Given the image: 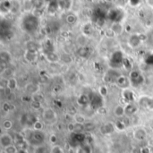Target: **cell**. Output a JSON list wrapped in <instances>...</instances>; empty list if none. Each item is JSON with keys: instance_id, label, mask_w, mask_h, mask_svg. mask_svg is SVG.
Listing matches in <instances>:
<instances>
[{"instance_id": "7a4b0ae2", "label": "cell", "mask_w": 153, "mask_h": 153, "mask_svg": "<svg viewBox=\"0 0 153 153\" xmlns=\"http://www.w3.org/2000/svg\"><path fill=\"white\" fill-rule=\"evenodd\" d=\"M129 80H130V83L134 87L142 85L144 82L143 76L136 70L131 71V73L129 74Z\"/></svg>"}, {"instance_id": "8992f818", "label": "cell", "mask_w": 153, "mask_h": 153, "mask_svg": "<svg viewBox=\"0 0 153 153\" xmlns=\"http://www.w3.org/2000/svg\"><path fill=\"white\" fill-rule=\"evenodd\" d=\"M13 139L12 138V136L8 134H2L1 137H0V143H1V146L5 149L11 145H13Z\"/></svg>"}, {"instance_id": "ba28073f", "label": "cell", "mask_w": 153, "mask_h": 153, "mask_svg": "<svg viewBox=\"0 0 153 153\" xmlns=\"http://www.w3.org/2000/svg\"><path fill=\"white\" fill-rule=\"evenodd\" d=\"M117 83L118 86H120L121 88H124L126 90L130 84V80H129V78L126 77L124 75H120L117 79Z\"/></svg>"}, {"instance_id": "f907efd6", "label": "cell", "mask_w": 153, "mask_h": 153, "mask_svg": "<svg viewBox=\"0 0 153 153\" xmlns=\"http://www.w3.org/2000/svg\"><path fill=\"white\" fill-rule=\"evenodd\" d=\"M149 144L152 146V147H153V139H152V140H150V142H149Z\"/></svg>"}, {"instance_id": "7bdbcfd3", "label": "cell", "mask_w": 153, "mask_h": 153, "mask_svg": "<svg viewBox=\"0 0 153 153\" xmlns=\"http://www.w3.org/2000/svg\"><path fill=\"white\" fill-rule=\"evenodd\" d=\"M3 110L5 111V112H8L10 110V105L8 103H4L3 105Z\"/></svg>"}, {"instance_id": "6da1fadb", "label": "cell", "mask_w": 153, "mask_h": 153, "mask_svg": "<svg viewBox=\"0 0 153 153\" xmlns=\"http://www.w3.org/2000/svg\"><path fill=\"white\" fill-rule=\"evenodd\" d=\"M39 26V20L34 14L26 15L22 22V28L24 31L33 33L37 30Z\"/></svg>"}, {"instance_id": "7402d4cb", "label": "cell", "mask_w": 153, "mask_h": 153, "mask_svg": "<svg viewBox=\"0 0 153 153\" xmlns=\"http://www.w3.org/2000/svg\"><path fill=\"white\" fill-rule=\"evenodd\" d=\"M26 60L32 63L37 59V52H30V51H27L26 55H25Z\"/></svg>"}, {"instance_id": "5b68a950", "label": "cell", "mask_w": 153, "mask_h": 153, "mask_svg": "<svg viewBox=\"0 0 153 153\" xmlns=\"http://www.w3.org/2000/svg\"><path fill=\"white\" fill-rule=\"evenodd\" d=\"M108 16L111 21H114L115 22H120V21L123 18V13L118 9H114L108 13Z\"/></svg>"}, {"instance_id": "484cf974", "label": "cell", "mask_w": 153, "mask_h": 153, "mask_svg": "<svg viewBox=\"0 0 153 153\" xmlns=\"http://www.w3.org/2000/svg\"><path fill=\"white\" fill-rule=\"evenodd\" d=\"M8 88H10L11 90H14L16 87H17V81L16 79L14 78H11L8 80V85H7Z\"/></svg>"}, {"instance_id": "816d5d0a", "label": "cell", "mask_w": 153, "mask_h": 153, "mask_svg": "<svg viewBox=\"0 0 153 153\" xmlns=\"http://www.w3.org/2000/svg\"><path fill=\"white\" fill-rule=\"evenodd\" d=\"M148 4H151L150 5H152V4H153V1H148ZM152 6H153V5H152Z\"/></svg>"}, {"instance_id": "83f0119b", "label": "cell", "mask_w": 153, "mask_h": 153, "mask_svg": "<svg viewBox=\"0 0 153 153\" xmlns=\"http://www.w3.org/2000/svg\"><path fill=\"white\" fill-rule=\"evenodd\" d=\"M17 152H18V149L14 145H11V146L4 149V152L5 153H17Z\"/></svg>"}, {"instance_id": "7dc6e473", "label": "cell", "mask_w": 153, "mask_h": 153, "mask_svg": "<svg viewBox=\"0 0 153 153\" xmlns=\"http://www.w3.org/2000/svg\"><path fill=\"white\" fill-rule=\"evenodd\" d=\"M147 63L151 64V65H153V55H151L148 58H147Z\"/></svg>"}, {"instance_id": "e0dca14e", "label": "cell", "mask_w": 153, "mask_h": 153, "mask_svg": "<svg viewBox=\"0 0 153 153\" xmlns=\"http://www.w3.org/2000/svg\"><path fill=\"white\" fill-rule=\"evenodd\" d=\"M77 153H92V148L90 144H85L78 147Z\"/></svg>"}, {"instance_id": "4316f807", "label": "cell", "mask_w": 153, "mask_h": 153, "mask_svg": "<svg viewBox=\"0 0 153 153\" xmlns=\"http://www.w3.org/2000/svg\"><path fill=\"white\" fill-rule=\"evenodd\" d=\"M47 58H48V60L50 61V62H56V61L58 60L57 55H56V54L53 53V52L48 53V54H47Z\"/></svg>"}, {"instance_id": "c3c4849f", "label": "cell", "mask_w": 153, "mask_h": 153, "mask_svg": "<svg viewBox=\"0 0 153 153\" xmlns=\"http://www.w3.org/2000/svg\"><path fill=\"white\" fill-rule=\"evenodd\" d=\"M74 127H75V125H74V124H70V125L68 126L69 131H74Z\"/></svg>"}, {"instance_id": "7c38bea8", "label": "cell", "mask_w": 153, "mask_h": 153, "mask_svg": "<svg viewBox=\"0 0 153 153\" xmlns=\"http://www.w3.org/2000/svg\"><path fill=\"white\" fill-rule=\"evenodd\" d=\"M141 39L139 35H132L128 40V44L132 47V48H136L140 45L141 43Z\"/></svg>"}, {"instance_id": "d6a6232c", "label": "cell", "mask_w": 153, "mask_h": 153, "mask_svg": "<svg viewBox=\"0 0 153 153\" xmlns=\"http://www.w3.org/2000/svg\"><path fill=\"white\" fill-rule=\"evenodd\" d=\"M75 120H76L77 124H80V125H83V124L85 123V118H84V117H82V116H81V115L76 116Z\"/></svg>"}, {"instance_id": "d4e9b609", "label": "cell", "mask_w": 153, "mask_h": 153, "mask_svg": "<svg viewBox=\"0 0 153 153\" xmlns=\"http://www.w3.org/2000/svg\"><path fill=\"white\" fill-rule=\"evenodd\" d=\"M27 48H28V51H30V52H37L39 46H38L35 42L30 41V42H29V43L27 44Z\"/></svg>"}, {"instance_id": "1f68e13d", "label": "cell", "mask_w": 153, "mask_h": 153, "mask_svg": "<svg viewBox=\"0 0 153 153\" xmlns=\"http://www.w3.org/2000/svg\"><path fill=\"white\" fill-rule=\"evenodd\" d=\"M116 128H117L118 130H125L126 129V125L124 124V122H122L121 120L117 121L115 125Z\"/></svg>"}, {"instance_id": "9c48e42d", "label": "cell", "mask_w": 153, "mask_h": 153, "mask_svg": "<svg viewBox=\"0 0 153 153\" xmlns=\"http://www.w3.org/2000/svg\"><path fill=\"white\" fill-rule=\"evenodd\" d=\"M91 107L94 108H100L102 107V99L101 96L94 95V97L91 100Z\"/></svg>"}, {"instance_id": "ee69618b", "label": "cell", "mask_w": 153, "mask_h": 153, "mask_svg": "<svg viewBox=\"0 0 153 153\" xmlns=\"http://www.w3.org/2000/svg\"><path fill=\"white\" fill-rule=\"evenodd\" d=\"M49 141H50L52 143H56V141H57V137H56L55 134H52V135L50 136V138H49Z\"/></svg>"}, {"instance_id": "74e56055", "label": "cell", "mask_w": 153, "mask_h": 153, "mask_svg": "<svg viewBox=\"0 0 153 153\" xmlns=\"http://www.w3.org/2000/svg\"><path fill=\"white\" fill-rule=\"evenodd\" d=\"M31 107H32L34 109H39V108H41V105H40V102L33 100V101L31 102Z\"/></svg>"}, {"instance_id": "8d00e7d4", "label": "cell", "mask_w": 153, "mask_h": 153, "mask_svg": "<svg viewBox=\"0 0 153 153\" xmlns=\"http://www.w3.org/2000/svg\"><path fill=\"white\" fill-rule=\"evenodd\" d=\"M82 130H85V129H84V125H80V124L75 125L74 131H76L77 133H82Z\"/></svg>"}, {"instance_id": "f6af8a7d", "label": "cell", "mask_w": 153, "mask_h": 153, "mask_svg": "<svg viewBox=\"0 0 153 153\" xmlns=\"http://www.w3.org/2000/svg\"><path fill=\"white\" fill-rule=\"evenodd\" d=\"M141 153H151V150L148 147H143L141 150Z\"/></svg>"}, {"instance_id": "603a6c76", "label": "cell", "mask_w": 153, "mask_h": 153, "mask_svg": "<svg viewBox=\"0 0 153 153\" xmlns=\"http://www.w3.org/2000/svg\"><path fill=\"white\" fill-rule=\"evenodd\" d=\"M12 3L10 1H3L1 3V5H0V8L3 12H8L11 7H12Z\"/></svg>"}, {"instance_id": "681fc988", "label": "cell", "mask_w": 153, "mask_h": 153, "mask_svg": "<svg viewBox=\"0 0 153 153\" xmlns=\"http://www.w3.org/2000/svg\"><path fill=\"white\" fill-rule=\"evenodd\" d=\"M17 153H28L27 150H18Z\"/></svg>"}, {"instance_id": "e575fe53", "label": "cell", "mask_w": 153, "mask_h": 153, "mask_svg": "<svg viewBox=\"0 0 153 153\" xmlns=\"http://www.w3.org/2000/svg\"><path fill=\"white\" fill-rule=\"evenodd\" d=\"M37 90H38V87L36 85H34V84L27 85V91H30V92H35V91H37Z\"/></svg>"}, {"instance_id": "cb8c5ba5", "label": "cell", "mask_w": 153, "mask_h": 153, "mask_svg": "<svg viewBox=\"0 0 153 153\" xmlns=\"http://www.w3.org/2000/svg\"><path fill=\"white\" fill-rule=\"evenodd\" d=\"M78 54H79V56H80L86 57V56H89V54H90V50H89V48H86V47H82V48H79V50H78Z\"/></svg>"}, {"instance_id": "ac0fdd59", "label": "cell", "mask_w": 153, "mask_h": 153, "mask_svg": "<svg viewBox=\"0 0 153 153\" xmlns=\"http://www.w3.org/2000/svg\"><path fill=\"white\" fill-rule=\"evenodd\" d=\"M111 30L114 34H120L123 30V25L120 22H115L111 27Z\"/></svg>"}, {"instance_id": "f1b7e54d", "label": "cell", "mask_w": 153, "mask_h": 153, "mask_svg": "<svg viewBox=\"0 0 153 153\" xmlns=\"http://www.w3.org/2000/svg\"><path fill=\"white\" fill-rule=\"evenodd\" d=\"M99 92L101 97H106L108 95V88L106 86H101V87H100Z\"/></svg>"}, {"instance_id": "4dcf8cb0", "label": "cell", "mask_w": 153, "mask_h": 153, "mask_svg": "<svg viewBox=\"0 0 153 153\" xmlns=\"http://www.w3.org/2000/svg\"><path fill=\"white\" fill-rule=\"evenodd\" d=\"M126 70H130L132 68V64L130 62V60H128L127 58H125L123 61V65H122Z\"/></svg>"}, {"instance_id": "3957f363", "label": "cell", "mask_w": 153, "mask_h": 153, "mask_svg": "<svg viewBox=\"0 0 153 153\" xmlns=\"http://www.w3.org/2000/svg\"><path fill=\"white\" fill-rule=\"evenodd\" d=\"M37 117L32 115V114H25L21 118V123L23 126H33L36 122H37Z\"/></svg>"}, {"instance_id": "9a60e30c", "label": "cell", "mask_w": 153, "mask_h": 153, "mask_svg": "<svg viewBox=\"0 0 153 153\" xmlns=\"http://www.w3.org/2000/svg\"><path fill=\"white\" fill-rule=\"evenodd\" d=\"M59 7V2L56 1H51L49 2L48 5V11L50 13H54L56 12L57 8Z\"/></svg>"}, {"instance_id": "d6986e66", "label": "cell", "mask_w": 153, "mask_h": 153, "mask_svg": "<svg viewBox=\"0 0 153 153\" xmlns=\"http://www.w3.org/2000/svg\"><path fill=\"white\" fill-rule=\"evenodd\" d=\"M114 114L117 117H123L125 114H126V111H125V108L122 107L121 105H118L114 109Z\"/></svg>"}, {"instance_id": "60d3db41", "label": "cell", "mask_w": 153, "mask_h": 153, "mask_svg": "<svg viewBox=\"0 0 153 153\" xmlns=\"http://www.w3.org/2000/svg\"><path fill=\"white\" fill-rule=\"evenodd\" d=\"M142 3V1H135V0H131V1H129L128 2V4L131 5V6H138L139 5V4H141Z\"/></svg>"}, {"instance_id": "f546056e", "label": "cell", "mask_w": 153, "mask_h": 153, "mask_svg": "<svg viewBox=\"0 0 153 153\" xmlns=\"http://www.w3.org/2000/svg\"><path fill=\"white\" fill-rule=\"evenodd\" d=\"M84 129L87 132H91L95 129V126L92 123H86V124H84Z\"/></svg>"}, {"instance_id": "2e32d148", "label": "cell", "mask_w": 153, "mask_h": 153, "mask_svg": "<svg viewBox=\"0 0 153 153\" xmlns=\"http://www.w3.org/2000/svg\"><path fill=\"white\" fill-rule=\"evenodd\" d=\"M146 137V132L143 129H138L134 132V138L138 141H143Z\"/></svg>"}, {"instance_id": "5bb4252c", "label": "cell", "mask_w": 153, "mask_h": 153, "mask_svg": "<svg viewBox=\"0 0 153 153\" xmlns=\"http://www.w3.org/2000/svg\"><path fill=\"white\" fill-rule=\"evenodd\" d=\"M125 111H126V115L127 116H132L134 114H135L137 112V107L134 104H128L126 108H125Z\"/></svg>"}, {"instance_id": "4fadbf2b", "label": "cell", "mask_w": 153, "mask_h": 153, "mask_svg": "<svg viewBox=\"0 0 153 153\" xmlns=\"http://www.w3.org/2000/svg\"><path fill=\"white\" fill-rule=\"evenodd\" d=\"M115 128H116L115 125H113L111 123H108V124H106V125H104L102 126L101 132H102L103 134H110L115 131Z\"/></svg>"}, {"instance_id": "ab89813d", "label": "cell", "mask_w": 153, "mask_h": 153, "mask_svg": "<svg viewBox=\"0 0 153 153\" xmlns=\"http://www.w3.org/2000/svg\"><path fill=\"white\" fill-rule=\"evenodd\" d=\"M52 153H63V151L62 149L59 147V146H54L52 148V151H51Z\"/></svg>"}, {"instance_id": "d590c367", "label": "cell", "mask_w": 153, "mask_h": 153, "mask_svg": "<svg viewBox=\"0 0 153 153\" xmlns=\"http://www.w3.org/2000/svg\"><path fill=\"white\" fill-rule=\"evenodd\" d=\"M33 128H34L36 131H41V130H42V128H43V125H42V123H41V122L37 121V122H36V124L33 126Z\"/></svg>"}, {"instance_id": "836d02e7", "label": "cell", "mask_w": 153, "mask_h": 153, "mask_svg": "<svg viewBox=\"0 0 153 153\" xmlns=\"http://www.w3.org/2000/svg\"><path fill=\"white\" fill-rule=\"evenodd\" d=\"M66 21H67V22H68V23H70V24L74 23V22H75V21H76V17H75L74 14H70V15H68V16H67Z\"/></svg>"}, {"instance_id": "b9f144b4", "label": "cell", "mask_w": 153, "mask_h": 153, "mask_svg": "<svg viewBox=\"0 0 153 153\" xmlns=\"http://www.w3.org/2000/svg\"><path fill=\"white\" fill-rule=\"evenodd\" d=\"M147 108H148L149 109H152V110H153V98H150Z\"/></svg>"}, {"instance_id": "bcb514c9", "label": "cell", "mask_w": 153, "mask_h": 153, "mask_svg": "<svg viewBox=\"0 0 153 153\" xmlns=\"http://www.w3.org/2000/svg\"><path fill=\"white\" fill-rule=\"evenodd\" d=\"M4 94H5L6 96H8V95H10V93L12 92V90H11L10 88H8V87H5V88L4 89Z\"/></svg>"}, {"instance_id": "277c9868", "label": "cell", "mask_w": 153, "mask_h": 153, "mask_svg": "<svg viewBox=\"0 0 153 153\" xmlns=\"http://www.w3.org/2000/svg\"><path fill=\"white\" fill-rule=\"evenodd\" d=\"M124 59L125 58H124L123 53L121 51H116L113 53V55L111 56V64L115 65L116 67H118L123 65Z\"/></svg>"}, {"instance_id": "30bf717a", "label": "cell", "mask_w": 153, "mask_h": 153, "mask_svg": "<svg viewBox=\"0 0 153 153\" xmlns=\"http://www.w3.org/2000/svg\"><path fill=\"white\" fill-rule=\"evenodd\" d=\"M43 117L47 121H52V120H55L56 119V113L54 112L53 109L48 108V109H46L43 112Z\"/></svg>"}, {"instance_id": "52a82bcc", "label": "cell", "mask_w": 153, "mask_h": 153, "mask_svg": "<svg viewBox=\"0 0 153 153\" xmlns=\"http://www.w3.org/2000/svg\"><path fill=\"white\" fill-rule=\"evenodd\" d=\"M44 140H45V135L41 131H36L31 136V143H33L34 142L36 145H39L44 142Z\"/></svg>"}, {"instance_id": "f35d334b", "label": "cell", "mask_w": 153, "mask_h": 153, "mask_svg": "<svg viewBox=\"0 0 153 153\" xmlns=\"http://www.w3.org/2000/svg\"><path fill=\"white\" fill-rule=\"evenodd\" d=\"M3 126H4V129H10L12 126H13V125H12V122L11 121H9V120H6V121H4V124H3Z\"/></svg>"}, {"instance_id": "ffe728a7", "label": "cell", "mask_w": 153, "mask_h": 153, "mask_svg": "<svg viewBox=\"0 0 153 153\" xmlns=\"http://www.w3.org/2000/svg\"><path fill=\"white\" fill-rule=\"evenodd\" d=\"M77 101H78V103H79L81 106H84V105L88 104L89 102H91V100H90V98L88 97V95L82 94V95H81V96L79 97V99H78Z\"/></svg>"}, {"instance_id": "44dd1931", "label": "cell", "mask_w": 153, "mask_h": 153, "mask_svg": "<svg viewBox=\"0 0 153 153\" xmlns=\"http://www.w3.org/2000/svg\"><path fill=\"white\" fill-rule=\"evenodd\" d=\"M0 58L3 63H7L11 60V55L7 51H2L0 53Z\"/></svg>"}, {"instance_id": "8fae6325", "label": "cell", "mask_w": 153, "mask_h": 153, "mask_svg": "<svg viewBox=\"0 0 153 153\" xmlns=\"http://www.w3.org/2000/svg\"><path fill=\"white\" fill-rule=\"evenodd\" d=\"M122 96L125 99V100H126L127 102H133L134 100V94L132 91L126 89L123 91L122 92Z\"/></svg>"}]
</instances>
